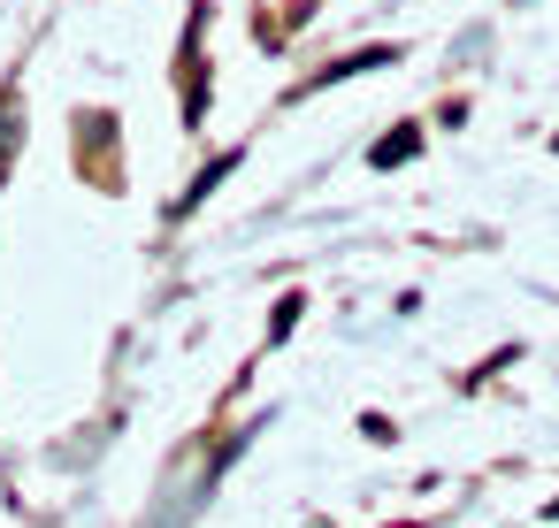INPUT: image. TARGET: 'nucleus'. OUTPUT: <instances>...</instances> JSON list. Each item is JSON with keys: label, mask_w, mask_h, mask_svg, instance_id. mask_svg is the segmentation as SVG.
Here are the masks:
<instances>
[{"label": "nucleus", "mask_w": 559, "mask_h": 528, "mask_svg": "<svg viewBox=\"0 0 559 528\" xmlns=\"http://www.w3.org/2000/svg\"><path fill=\"white\" fill-rule=\"evenodd\" d=\"M414 146H421V139H414V131H399V139H376V154H368V161H376V169H391V161H414Z\"/></svg>", "instance_id": "obj_1"}, {"label": "nucleus", "mask_w": 559, "mask_h": 528, "mask_svg": "<svg viewBox=\"0 0 559 528\" xmlns=\"http://www.w3.org/2000/svg\"><path fill=\"white\" fill-rule=\"evenodd\" d=\"M9 146H16V93H0V161H9Z\"/></svg>", "instance_id": "obj_2"}, {"label": "nucleus", "mask_w": 559, "mask_h": 528, "mask_svg": "<svg viewBox=\"0 0 559 528\" xmlns=\"http://www.w3.org/2000/svg\"><path fill=\"white\" fill-rule=\"evenodd\" d=\"M551 513H559V505H551Z\"/></svg>", "instance_id": "obj_3"}]
</instances>
